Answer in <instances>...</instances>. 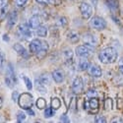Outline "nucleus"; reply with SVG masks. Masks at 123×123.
I'll return each instance as SVG.
<instances>
[{
	"mask_svg": "<svg viewBox=\"0 0 123 123\" xmlns=\"http://www.w3.org/2000/svg\"><path fill=\"white\" fill-rule=\"evenodd\" d=\"M67 23H68V21H67V19L65 17H60L56 20V24L59 27H65L67 25Z\"/></svg>",
	"mask_w": 123,
	"mask_h": 123,
	"instance_id": "obj_26",
	"label": "nucleus"
},
{
	"mask_svg": "<svg viewBox=\"0 0 123 123\" xmlns=\"http://www.w3.org/2000/svg\"><path fill=\"white\" fill-rule=\"evenodd\" d=\"M7 1L8 0H0V9H2L7 6Z\"/></svg>",
	"mask_w": 123,
	"mask_h": 123,
	"instance_id": "obj_37",
	"label": "nucleus"
},
{
	"mask_svg": "<svg viewBox=\"0 0 123 123\" xmlns=\"http://www.w3.org/2000/svg\"><path fill=\"white\" fill-rule=\"evenodd\" d=\"M16 82H17V79H16V75H15L14 68H13L12 64L8 63V65H7V70H6L5 83L7 84V86H8L9 88H12L13 86H15Z\"/></svg>",
	"mask_w": 123,
	"mask_h": 123,
	"instance_id": "obj_7",
	"label": "nucleus"
},
{
	"mask_svg": "<svg viewBox=\"0 0 123 123\" xmlns=\"http://www.w3.org/2000/svg\"><path fill=\"white\" fill-rule=\"evenodd\" d=\"M51 78H52V77H50L48 74H43V75H42V76H40L39 78H37V79H38V81H39L43 85L47 86V85L50 84V80H51Z\"/></svg>",
	"mask_w": 123,
	"mask_h": 123,
	"instance_id": "obj_21",
	"label": "nucleus"
},
{
	"mask_svg": "<svg viewBox=\"0 0 123 123\" xmlns=\"http://www.w3.org/2000/svg\"><path fill=\"white\" fill-rule=\"evenodd\" d=\"M117 57H118V53L116 49L113 47H105L102 50H100L98 53V59L104 64L114 63L117 60Z\"/></svg>",
	"mask_w": 123,
	"mask_h": 123,
	"instance_id": "obj_2",
	"label": "nucleus"
},
{
	"mask_svg": "<svg viewBox=\"0 0 123 123\" xmlns=\"http://www.w3.org/2000/svg\"><path fill=\"white\" fill-rule=\"evenodd\" d=\"M98 0H92V3H93L94 5H97L98 4Z\"/></svg>",
	"mask_w": 123,
	"mask_h": 123,
	"instance_id": "obj_42",
	"label": "nucleus"
},
{
	"mask_svg": "<svg viewBox=\"0 0 123 123\" xmlns=\"http://www.w3.org/2000/svg\"><path fill=\"white\" fill-rule=\"evenodd\" d=\"M89 24H90V27L92 29L97 30V31H102V30H105L107 26L105 20L104 18H101V17H98V16H95V17L92 18L90 20Z\"/></svg>",
	"mask_w": 123,
	"mask_h": 123,
	"instance_id": "obj_6",
	"label": "nucleus"
},
{
	"mask_svg": "<svg viewBox=\"0 0 123 123\" xmlns=\"http://www.w3.org/2000/svg\"><path fill=\"white\" fill-rule=\"evenodd\" d=\"M27 112H28V114H29V115H31V116H35V112L32 110V108L27 109Z\"/></svg>",
	"mask_w": 123,
	"mask_h": 123,
	"instance_id": "obj_39",
	"label": "nucleus"
},
{
	"mask_svg": "<svg viewBox=\"0 0 123 123\" xmlns=\"http://www.w3.org/2000/svg\"><path fill=\"white\" fill-rule=\"evenodd\" d=\"M71 89H72V92L75 95H79L83 92L84 89V83H83V79L81 77L77 76L74 80H73V83L72 86H71Z\"/></svg>",
	"mask_w": 123,
	"mask_h": 123,
	"instance_id": "obj_11",
	"label": "nucleus"
},
{
	"mask_svg": "<svg viewBox=\"0 0 123 123\" xmlns=\"http://www.w3.org/2000/svg\"><path fill=\"white\" fill-rule=\"evenodd\" d=\"M95 122H96V123H105V122H106V119L105 118V116L98 115V116H96Z\"/></svg>",
	"mask_w": 123,
	"mask_h": 123,
	"instance_id": "obj_32",
	"label": "nucleus"
},
{
	"mask_svg": "<svg viewBox=\"0 0 123 123\" xmlns=\"http://www.w3.org/2000/svg\"><path fill=\"white\" fill-rule=\"evenodd\" d=\"M60 120L63 121V122H69V118H68V116H66V115H63L62 117H61Z\"/></svg>",
	"mask_w": 123,
	"mask_h": 123,
	"instance_id": "obj_41",
	"label": "nucleus"
},
{
	"mask_svg": "<svg viewBox=\"0 0 123 123\" xmlns=\"http://www.w3.org/2000/svg\"><path fill=\"white\" fill-rule=\"evenodd\" d=\"M7 37H7V35H4V37H3V39H4V40H7V42H8L9 39H8Z\"/></svg>",
	"mask_w": 123,
	"mask_h": 123,
	"instance_id": "obj_43",
	"label": "nucleus"
},
{
	"mask_svg": "<svg viewBox=\"0 0 123 123\" xmlns=\"http://www.w3.org/2000/svg\"><path fill=\"white\" fill-rule=\"evenodd\" d=\"M90 63H89V61L87 58L85 57H80V60H79V62H78V68L79 70L81 71H86L89 67Z\"/></svg>",
	"mask_w": 123,
	"mask_h": 123,
	"instance_id": "obj_18",
	"label": "nucleus"
},
{
	"mask_svg": "<svg viewBox=\"0 0 123 123\" xmlns=\"http://www.w3.org/2000/svg\"><path fill=\"white\" fill-rule=\"evenodd\" d=\"M3 62H4V56L2 55L1 52H0V67L3 65Z\"/></svg>",
	"mask_w": 123,
	"mask_h": 123,
	"instance_id": "obj_40",
	"label": "nucleus"
},
{
	"mask_svg": "<svg viewBox=\"0 0 123 123\" xmlns=\"http://www.w3.org/2000/svg\"><path fill=\"white\" fill-rule=\"evenodd\" d=\"M28 24H29V26L31 27V29H32V30H36L40 25V19H39L38 16L35 15V16H33L32 18L29 20Z\"/></svg>",
	"mask_w": 123,
	"mask_h": 123,
	"instance_id": "obj_17",
	"label": "nucleus"
},
{
	"mask_svg": "<svg viewBox=\"0 0 123 123\" xmlns=\"http://www.w3.org/2000/svg\"><path fill=\"white\" fill-rule=\"evenodd\" d=\"M83 105H84L85 109H91L92 113H96V112L98 110V107H99L98 98L97 97L96 98H90L89 100L84 102Z\"/></svg>",
	"mask_w": 123,
	"mask_h": 123,
	"instance_id": "obj_8",
	"label": "nucleus"
},
{
	"mask_svg": "<svg viewBox=\"0 0 123 123\" xmlns=\"http://www.w3.org/2000/svg\"><path fill=\"white\" fill-rule=\"evenodd\" d=\"M87 96L89 98H96L97 97V92L95 90H90L87 93Z\"/></svg>",
	"mask_w": 123,
	"mask_h": 123,
	"instance_id": "obj_34",
	"label": "nucleus"
},
{
	"mask_svg": "<svg viewBox=\"0 0 123 123\" xmlns=\"http://www.w3.org/2000/svg\"><path fill=\"white\" fill-rule=\"evenodd\" d=\"M36 88H37V90L38 92H40V93L45 94L46 89L44 88V85H43V84L38 81V79H36Z\"/></svg>",
	"mask_w": 123,
	"mask_h": 123,
	"instance_id": "obj_25",
	"label": "nucleus"
},
{
	"mask_svg": "<svg viewBox=\"0 0 123 123\" xmlns=\"http://www.w3.org/2000/svg\"><path fill=\"white\" fill-rule=\"evenodd\" d=\"M118 68H119V71H120V73L123 74V56L120 58L119 60V64H118Z\"/></svg>",
	"mask_w": 123,
	"mask_h": 123,
	"instance_id": "obj_36",
	"label": "nucleus"
},
{
	"mask_svg": "<svg viewBox=\"0 0 123 123\" xmlns=\"http://www.w3.org/2000/svg\"><path fill=\"white\" fill-rule=\"evenodd\" d=\"M110 122L111 123H113V122H123V119L122 118H120V117H115V118H113V119H111L110 120Z\"/></svg>",
	"mask_w": 123,
	"mask_h": 123,
	"instance_id": "obj_38",
	"label": "nucleus"
},
{
	"mask_svg": "<svg viewBox=\"0 0 123 123\" xmlns=\"http://www.w3.org/2000/svg\"><path fill=\"white\" fill-rule=\"evenodd\" d=\"M17 35L19 38L23 39H29L33 36V30L31 29L28 23H22L20 24L17 29Z\"/></svg>",
	"mask_w": 123,
	"mask_h": 123,
	"instance_id": "obj_4",
	"label": "nucleus"
},
{
	"mask_svg": "<svg viewBox=\"0 0 123 123\" xmlns=\"http://www.w3.org/2000/svg\"><path fill=\"white\" fill-rule=\"evenodd\" d=\"M18 104H19V106L21 108L27 110L29 108H32V106L34 105V98L29 93H24V94L19 96Z\"/></svg>",
	"mask_w": 123,
	"mask_h": 123,
	"instance_id": "obj_3",
	"label": "nucleus"
},
{
	"mask_svg": "<svg viewBox=\"0 0 123 123\" xmlns=\"http://www.w3.org/2000/svg\"><path fill=\"white\" fill-rule=\"evenodd\" d=\"M13 48H14V50L16 51V52H17L19 55H21L23 58L28 59V58L30 57L29 51H28V50H27V49H26L22 44H20V43H16V44H14Z\"/></svg>",
	"mask_w": 123,
	"mask_h": 123,
	"instance_id": "obj_13",
	"label": "nucleus"
},
{
	"mask_svg": "<svg viewBox=\"0 0 123 123\" xmlns=\"http://www.w3.org/2000/svg\"><path fill=\"white\" fill-rule=\"evenodd\" d=\"M112 106H113V102H112L111 98H106L105 102V109H111Z\"/></svg>",
	"mask_w": 123,
	"mask_h": 123,
	"instance_id": "obj_30",
	"label": "nucleus"
},
{
	"mask_svg": "<svg viewBox=\"0 0 123 123\" xmlns=\"http://www.w3.org/2000/svg\"><path fill=\"white\" fill-rule=\"evenodd\" d=\"M50 105H51V108H52L53 110H57L61 106V100L58 98H51Z\"/></svg>",
	"mask_w": 123,
	"mask_h": 123,
	"instance_id": "obj_22",
	"label": "nucleus"
},
{
	"mask_svg": "<svg viewBox=\"0 0 123 123\" xmlns=\"http://www.w3.org/2000/svg\"><path fill=\"white\" fill-rule=\"evenodd\" d=\"M44 117H46V118H49V117H52L53 116V114H54V111H53V109L51 108V107H45L44 108Z\"/></svg>",
	"mask_w": 123,
	"mask_h": 123,
	"instance_id": "obj_28",
	"label": "nucleus"
},
{
	"mask_svg": "<svg viewBox=\"0 0 123 123\" xmlns=\"http://www.w3.org/2000/svg\"><path fill=\"white\" fill-rule=\"evenodd\" d=\"M80 12L82 14V17L88 20L93 15V7H92L91 4H89L87 2H83L80 5Z\"/></svg>",
	"mask_w": 123,
	"mask_h": 123,
	"instance_id": "obj_10",
	"label": "nucleus"
},
{
	"mask_svg": "<svg viewBox=\"0 0 123 123\" xmlns=\"http://www.w3.org/2000/svg\"><path fill=\"white\" fill-rule=\"evenodd\" d=\"M17 20H18V14L16 11H12V12H10L9 15H8V22H7V26L9 28H12L16 22H17Z\"/></svg>",
	"mask_w": 123,
	"mask_h": 123,
	"instance_id": "obj_16",
	"label": "nucleus"
},
{
	"mask_svg": "<svg viewBox=\"0 0 123 123\" xmlns=\"http://www.w3.org/2000/svg\"><path fill=\"white\" fill-rule=\"evenodd\" d=\"M19 93L18 92H13V94H12V99L15 101V102H18V98H19Z\"/></svg>",
	"mask_w": 123,
	"mask_h": 123,
	"instance_id": "obj_35",
	"label": "nucleus"
},
{
	"mask_svg": "<svg viewBox=\"0 0 123 123\" xmlns=\"http://www.w3.org/2000/svg\"><path fill=\"white\" fill-rule=\"evenodd\" d=\"M105 4L112 13H117L119 10V1L118 0H105Z\"/></svg>",
	"mask_w": 123,
	"mask_h": 123,
	"instance_id": "obj_15",
	"label": "nucleus"
},
{
	"mask_svg": "<svg viewBox=\"0 0 123 123\" xmlns=\"http://www.w3.org/2000/svg\"><path fill=\"white\" fill-rule=\"evenodd\" d=\"M23 79H24V81H25V84H26V87L28 88V90H32L33 89V84H32V81H31L27 76H24L23 77Z\"/></svg>",
	"mask_w": 123,
	"mask_h": 123,
	"instance_id": "obj_29",
	"label": "nucleus"
},
{
	"mask_svg": "<svg viewBox=\"0 0 123 123\" xmlns=\"http://www.w3.org/2000/svg\"><path fill=\"white\" fill-rule=\"evenodd\" d=\"M82 39H83L84 43L89 44V45L93 46V47H96L98 44V37L96 35L92 34V33H86V34H84L83 36H82Z\"/></svg>",
	"mask_w": 123,
	"mask_h": 123,
	"instance_id": "obj_9",
	"label": "nucleus"
},
{
	"mask_svg": "<svg viewBox=\"0 0 123 123\" xmlns=\"http://www.w3.org/2000/svg\"><path fill=\"white\" fill-rule=\"evenodd\" d=\"M2 104H3V100H2V98H0V107L2 106Z\"/></svg>",
	"mask_w": 123,
	"mask_h": 123,
	"instance_id": "obj_44",
	"label": "nucleus"
},
{
	"mask_svg": "<svg viewBox=\"0 0 123 123\" xmlns=\"http://www.w3.org/2000/svg\"><path fill=\"white\" fill-rule=\"evenodd\" d=\"M94 51H95V47L93 46H91L89 44H82V45H78L76 47V50H75V52H76V55L79 56V57H85V58H88L90 56L93 55L94 53Z\"/></svg>",
	"mask_w": 123,
	"mask_h": 123,
	"instance_id": "obj_5",
	"label": "nucleus"
},
{
	"mask_svg": "<svg viewBox=\"0 0 123 123\" xmlns=\"http://www.w3.org/2000/svg\"><path fill=\"white\" fill-rule=\"evenodd\" d=\"M36 34L37 37H45L47 35V28L45 26H42L39 25L37 29H36Z\"/></svg>",
	"mask_w": 123,
	"mask_h": 123,
	"instance_id": "obj_19",
	"label": "nucleus"
},
{
	"mask_svg": "<svg viewBox=\"0 0 123 123\" xmlns=\"http://www.w3.org/2000/svg\"><path fill=\"white\" fill-rule=\"evenodd\" d=\"M51 77H52V79L55 81V83H57V84L62 83V82L64 81V79H65L63 71L60 70V69L54 70L53 72H52V74H51Z\"/></svg>",
	"mask_w": 123,
	"mask_h": 123,
	"instance_id": "obj_14",
	"label": "nucleus"
},
{
	"mask_svg": "<svg viewBox=\"0 0 123 123\" xmlns=\"http://www.w3.org/2000/svg\"><path fill=\"white\" fill-rule=\"evenodd\" d=\"M63 55H64L65 59H66L67 61H69V60L72 59V57H73V52H72V50L68 48V49H65V50L63 51Z\"/></svg>",
	"mask_w": 123,
	"mask_h": 123,
	"instance_id": "obj_27",
	"label": "nucleus"
},
{
	"mask_svg": "<svg viewBox=\"0 0 123 123\" xmlns=\"http://www.w3.org/2000/svg\"><path fill=\"white\" fill-rule=\"evenodd\" d=\"M36 105L38 109H44L46 107V101L43 98H38L37 99V102H36Z\"/></svg>",
	"mask_w": 123,
	"mask_h": 123,
	"instance_id": "obj_24",
	"label": "nucleus"
},
{
	"mask_svg": "<svg viewBox=\"0 0 123 123\" xmlns=\"http://www.w3.org/2000/svg\"><path fill=\"white\" fill-rule=\"evenodd\" d=\"M68 39L72 43H78L80 40V36L76 32H70L68 34Z\"/></svg>",
	"mask_w": 123,
	"mask_h": 123,
	"instance_id": "obj_23",
	"label": "nucleus"
},
{
	"mask_svg": "<svg viewBox=\"0 0 123 123\" xmlns=\"http://www.w3.org/2000/svg\"><path fill=\"white\" fill-rule=\"evenodd\" d=\"M29 48L31 53L37 55L38 58H43L47 53L49 45L45 40H42L39 38H34L30 43Z\"/></svg>",
	"mask_w": 123,
	"mask_h": 123,
	"instance_id": "obj_1",
	"label": "nucleus"
},
{
	"mask_svg": "<svg viewBox=\"0 0 123 123\" xmlns=\"http://www.w3.org/2000/svg\"><path fill=\"white\" fill-rule=\"evenodd\" d=\"M87 71H88L89 75L94 78H99V77H101V74H102L100 67L98 66L97 64H90Z\"/></svg>",
	"mask_w": 123,
	"mask_h": 123,
	"instance_id": "obj_12",
	"label": "nucleus"
},
{
	"mask_svg": "<svg viewBox=\"0 0 123 123\" xmlns=\"http://www.w3.org/2000/svg\"><path fill=\"white\" fill-rule=\"evenodd\" d=\"M28 2V0H15V4L17 7H23Z\"/></svg>",
	"mask_w": 123,
	"mask_h": 123,
	"instance_id": "obj_33",
	"label": "nucleus"
},
{
	"mask_svg": "<svg viewBox=\"0 0 123 123\" xmlns=\"http://www.w3.org/2000/svg\"><path fill=\"white\" fill-rule=\"evenodd\" d=\"M26 119V114L24 112H18L17 114V121L18 122H23Z\"/></svg>",
	"mask_w": 123,
	"mask_h": 123,
	"instance_id": "obj_31",
	"label": "nucleus"
},
{
	"mask_svg": "<svg viewBox=\"0 0 123 123\" xmlns=\"http://www.w3.org/2000/svg\"><path fill=\"white\" fill-rule=\"evenodd\" d=\"M36 1L43 5H58L61 3V0H36Z\"/></svg>",
	"mask_w": 123,
	"mask_h": 123,
	"instance_id": "obj_20",
	"label": "nucleus"
}]
</instances>
